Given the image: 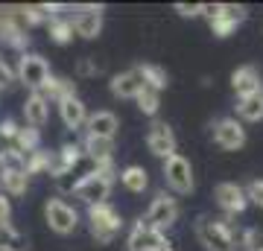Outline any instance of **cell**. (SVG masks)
<instances>
[{
  "label": "cell",
  "mask_w": 263,
  "mask_h": 251,
  "mask_svg": "<svg viewBox=\"0 0 263 251\" xmlns=\"http://www.w3.org/2000/svg\"><path fill=\"white\" fill-rule=\"evenodd\" d=\"M164 251H173V245H167V248H164Z\"/></svg>",
  "instance_id": "37"
},
{
  "label": "cell",
  "mask_w": 263,
  "mask_h": 251,
  "mask_svg": "<svg viewBox=\"0 0 263 251\" xmlns=\"http://www.w3.org/2000/svg\"><path fill=\"white\" fill-rule=\"evenodd\" d=\"M196 237L202 240V245L208 251H234L237 248V234L228 219L202 216L196 225Z\"/></svg>",
  "instance_id": "2"
},
{
  "label": "cell",
  "mask_w": 263,
  "mask_h": 251,
  "mask_svg": "<svg viewBox=\"0 0 263 251\" xmlns=\"http://www.w3.org/2000/svg\"><path fill=\"white\" fill-rule=\"evenodd\" d=\"M47 76H50V67L41 56H35V53H24V56H21L18 79L27 85L29 91H41V85L47 82Z\"/></svg>",
  "instance_id": "11"
},
{
  "label": "cell",
  "mask_w": 263,
  "mask_h": 251,
  "mask_svg": "<svg viewBox=\"0 0 263 251\" xmlns=\"http://www.w3.org/2000/svg\"><path fill=\"white\" fill-rule=\"evenodd\" d=\"M237 114H240V120H246V123H260L263 120V88L252 91L249 96H240Z\"/></svg>",
  "instance_id": "23"
},
{
  "label": "cell",
  "mask_w": 263,
  "mask_h": 251,
  "mask_svg": "<svg viewBox=\"0 0 263 251\" xmlns=\"http://www.w3.org/2000/svg\"><path fill=\"white\" fill-rule=\"evenodd\" d=\"M76 73L82 76V79H88V76H97V73H100V65H97L91 56H85V59H79V65H76Z\"/></svg>",
  "instance_id": "31"
},
{
  "label": "cell",
  "mask_w": 263,
  "mask_h": 251,
  "mask_svg": "<svg viewBox=\"0 0 263 251\" xmlns=\"http://www.w3.org/2000/svg\"><path fill=\"white\" fill-rule=\"evenodd\" d=\"M246 6H240V3H219L216 6V15L211 18V32H214L216 38H228L231 32L237 29V24H243L246 21Z\"/></svg>",
  "instance_id": "10"
},
{
  "label": "cell",
  "mask_w": 263,
  "mask_h": 251,
  "mask_svg": "<svg viewBox=\"0 0 263 251\" xmlns=\"http://www.w3.org/2000/svg\"><path fill=\"white\" fill-rule=\"evenodd\" d=\"M47 164H50V152L44 149H35L24 158V172L27 176H38V172H47Z\"/></svg>",
  "instance_id": "28"
},
{
  "label": "cell",
  "mask_w": 263,
  "mask_h": 251,
  "mask_svg": "<svg viewBox=\"0 0 263 251\" xmlns=\"http://www.w3.org/2000/svg\"><path fill=\"white\" fill-rule=\"evenodd\" d=\"M47 29H50V38L56 44H67L73 38V21L65 18V15H56V18L47 21Z\"/></svg>",
  "instance_id": "26"
},
{
  "label": "cell",
  "mask_w": 263,
  "mask_h": 251,
  "mask_svg": "<svg viewBox=\"0 0 263 251\" xmlns=\"http://www.w3.org/2000/svg\"><path fill=\"white\" fill-rule=\"evenodd\" d=\"M246 202L263 207V178H257V181H252V184L246 187Z\"/></svg>",
  "instance_id": "30"
},
{
  "label": "cell",
  "mask_w": 263,
  "mask_h": 251,
  "mask_svg": "<svg viewBox=\"0 0 263 251\" xmlns=\"http://www.w3.org/2000/svg\"><path fill=\"white\" fill-rule=\"evenodd\" d=\"M114 161H108V164H97V167H91V172L88 176H82L79 181H73V187H70V193L76 196V199H82L85 205H103L105 199H108V193H111L114 187Z\"/></svg>",
  "instance_id": "1"
},
{
  "label": "cell",
  "mask_w": 263,
  "mask_h": 251,
  "mask_svg": "<svg viewBox=\"0 0 263 251\" xmlns=\"http://www.w3.org/2000/svg\"><path fill=\"white\" fill-rule=\"evenodd\" d=\"M38 93H41L47 103H62V100H67V96H76V82L62 79V76H47V82L41 85Z\"/></svg>",
  "instance_id": "22"
},
{
  "label": "cell",
  "mask_w": 263,
  "mask_h": 251,
  "mask_svg": "<svg viewBox=\"0 0 263 251\" xmlns=\"http://www.w3.org/2000/svg\"><path fill=\"white\" fill-rule=\"evenodd\" d=\"M141 88H143V82H141V76H138L135 67H132V70H123V73H117V76H111V93L117 96V100H135Z\"/></svg>",
  "instance_id": "18"
},
{
  "label": "cell",
  "mask_w": 263,
  "mask_h": 251,
  "mask_svg": "<svg viewBox=\"0 0 263 251\" xmlns=\"http://www.w3.org/2000/svg\"><path fill=\"white\" fill-rule=\"evenodd\" d=\"M176 12L181 18H196L202 15V3H176Z\"/></svg>",
  "instance_id": "32"
},
{
  "label": "cell",
  "mask_w": 263,
  "mask_h": 251,
  "mask_svg": "<svg viewBox=\"0 0 263 251\" xmlns=\"http://www.w3.org/2000/svg\"><path fill=\"white\" fill-rule=\"evenodd\" d=\"M240 245H243L246 251H260L263 248V234L257 231V228H249V231L240 234Z\"/></svg>",
  "instance_id": "29"
},
{
  "label": "cell",
  "mask_w": 263,
  "mask_h": 251,
  "mask_svg": "<svg viewBox=\"0 0 263 251\" xmlns=\"http://www.w3.org/2000/svg\"><path fill=\"white\" fill-rule=\"evenodd\" d=\"M167 245H170L167 237L155 231V228H149V225H143L141 219L132 225L129 237H126V248L129 251H164Z\"/></svg>",
  "instance_id": "8"
},
{
  "label": "cell",
  "mask_w": 263,
  "mask_h": 251,
  "mask_svg": "<svg viewBox=\"0 0 263 251\" xmlns=\"http://www.w3.org/2000/svg\"><path fill=\"white\" fill-rule=\"evenodd\" d=\"M0 187L6 190L9 196H24L29 187V176L24 172V158L21 155H15V152H9L6 155V161L0 164Z\"/></svg>",
  "instance_id": "6"
},
{
  "label": "cell",
  "mask_w": 263,
  "mask_h": 251,
  "mask_svg": "<svg viewBox=\"0 0 263 251\" xmlns=\"http://www.w3.org/2000/svg\"><path fill=\"white\" fill-rule=\"evenodd\" d=\"M44 219H47L50 231L62 234V237L73 234L76 225H79V214L67 205L65 199H47V205H44Z\"/></svg>",
  "instance_id": "5"
},
{
  "label": "cell",
  "mask_w": 263,
  "mask_h": 251,
  "mask_svg": "<svg viewBox=\"0 0 263 251\" xmlns=\"http://www.w3.org/2000/svg\"><path fill=\"white\" fill-rule=\"evenodd\" d=\"M135 70H138V76H141V82L146 85V88H152V91L161 93L164 88H167V73H164L158 65H149V62H146V65H138Z\"/></svg>",
  "instance_id": "25"
},
{
  "label": "cell",
  "mask_w": 263,
  "mask_h": 251,
  "mask_svg": "<svg viewBox=\"0 0 263 251\" xmlns=\"http://www.w3.org/2000/svg\"><path fill=\"white\" fill-rule=\"evenodd\" d=\"M120 176V184L126 187V190H132V193H143L146 187H149V176H146V169L143 167H126L123 172H117Z\"/></svg>",
  "instance_id": "24"
},
{
  "label": "cell",
  "mask_w": 263,
  "mask_h": 251,
  "mask_svg": "<svg viewBox=\"0 0 263 251\" xmlns=\"http://www.w3.org/2000/svg\"><path fill=\"white\" fill-rule=\"evenodd\" d=\"M260 251H263V248H260Z\"/></svg>",
  "instance_id": "38"
},
{
  "label": "cell",
  "mask_w": 263,
  "mask_h": 251,
  "mask_svg": "<svg viewBox=\"0 0 263 251\" xmlns=\"http://www.w3.org/2000/svg\"><path fill=\"white\" fill-rule=\"evenodd\" d=\"M73 21V32L79 38H97L100 32H103V6H85Z\"/></svg>",
  "instance_id": "14"
},
{
  "label": "cell",
  "mask_w": 263,
  "mask_h": 251,
  "mask_svg": "<svg viewBox=\"0 0 263 251\" xmlns=\"http://www.w3.org/2000/svg\"><path fill=\"white\" fill-rule=\"evenodd\" d=\"M164 178H167L170 190H176V193H193V167L179 152L164 161Z\"/></svg>",
  "instance_id": "7"
},
{
  "label": "cell",
  "mask_w": 263,
  "mask_h": 251,
  "mask_svg": "<svg viewBox=\"0 0 263 251\" xmlns=\"http://www.w3.org/2000/svg\"><path fill=\"white\" fill-rule=\"evenodd\" d=\"M146 146H149L152 155L167 161L170 155H176V134H173V129H170L167 123L155 120L149 126V134H146Z\"/></svg>",
  "instance_id": "13"
},
{
  "label": "cell",
  "mask_w": 263,
  "mask_h": 251,
  "mask_svg": "<svg viewBox=\"0 0 263 251\" xmlns=\"http://www.w3.org/2000/svg\"><path fill=\"white\" fill-rule=\"evenodd\" d=\"M211 129H214V143L219 149L237 152V149L246 146V129L237 117H222V120H216Z\"/></svg>",
  "instance_id": "9"
},
{
  "label": "cell",
  "mask_w": 263,
  "mask_h": 251,
  "mask_svg": "<svg viewBox=\"0 0 263 251\" xmlns=\"http://www.w3.org/2000/svg\"><path fill=\"white\" fill-rule=\"evenodd\" d=\"M135 100H138V108H141L146 117H155V114H158V108H161V93L158 91H152V88L143 85Z\"/></svg>",
  "instance_id": "27"
},
{
  "label": "cell",
  "mask_w": 263,
  "mask_h": 251,
  "mask_svg": "<svg viewBox=\"0 0 263 251\" xmlns=\"http://www.w3.org/2000/svg\"><path fill=\"white\" fill-rule=\"evenodd\" d=\"M59 114H62V123H65L67 129H85V123H88V108L79 96H67L59 103Z\"/></svg>",
  "instance_id": "15"
},
{
  "label": "cell",
  "mask_w": 263,
  "mask_h": 251,
  "mask_svg": "<svg viewBox=\"0 0 263 251\" xmlns=\"http://www.w3.org/2000/svg\"><path fill=\"white\" fill-rule=\"evenodd\" d=\"M141 222L164 234L170 225L179 222V202H176V199H173L170 193H158L155 199H152L149 210H146V216H143Z\"/></svg>",
  "instance_id": "4"
},
{
  "label": "cell",
  "mask_w": 263,
  "mask_h": 251,
  "mask_svg": "<svg viewBox=\"0 0 263 251\" xmlns=\"http://www.w3.org/2000/svg\"><path fill=\"white\" fill-rule=\"evenodd\" d=\"M214 199H216V205L222 207L228 216L243 214L246 207H249V202H246V190L240 184H234V181H222V184H216Z\"/></svg>",
  "instance_id": "12"
},
{
  "label": "cell",
  "mask_w": 263,
  "mask_h": 251,
  "mask_svg": "<svg viewBox=\"0 0 263 251\" xmlns=\"http://www.w3.org/2000/svg\"><path fill=\"white\" fill-rule=\"evenodd\" d=\"M24 117H27V126L41 129V126L50 120V103L38 91H32L27 96V103H24Z\"/></svg>",
  "instance_id": "21"
},
{
  "label": "cell",
  "mask_w": 263,
  "mask_h": 251,
  "mask_svg": "<svg viewBox=\"0 0 263 251\" xmlns=\"http://www.w3.org/2000/svg\"><path fill=\"white\" fill-rule=\"evenodd\" d=\"M111 152H114V140L91 138V134H85V140H82V155L91 161V167H97V164H108V161H111Z\"/></svg>",
  "instance_id": "19"
},
{
  "label": "cell",
  "mask_w": 263,
  "mask_h": 251,
  "mask_svg": "<svg viewBox=\"0 0 263 251\" xmlns=\"http://www.w3.org/2000/svg\"><path fill=\"white\" fill-rule=\"evenodd\" d=\"M88 228H91V237H94L97 242L108 245V242L120 234L123 219L108 202H103V205H91L88 207Z\"/></svg>",
  "instance_id": "3"
},
{
  "label": "cell",
  "mask_w": 263,
  "mask_h": 251,
  "mask_svg": "<svg viewBox=\"0 0 263 251\" xmlns=\"http://www.w3.org/2000/svg\"><path fill=\"white\" fill-rule=\"evenodd\" d=\"M85 129L91 138H105V140H114L117 129H120V123L114 117L111 111H97V114H88V123H85Z\"/></svg>",
  "instance_id": "16"
},
{
  "label": "cell",
  "mask_w": 263,
  "mask_h": 251,
  "mask_svg": "<svg viewBox=\"0 0 263 251\" xmlns=\"http://www.w3.org/2000/svg\"><path fill=\"white\" fill-rule=\"evenodd\" d=\"M15 131H18V123H15V120H3V123H0V138L6 140V143L15 138Z\"/></svg>",
  "instance_id": "34"
},
{
  "label": "cell",
  "mask_w": 263,
  "mask_h": 251,
  "mask_svg": "<svg viewBox=\"0 0 263 251\" xmlns=\"http://www.w3.org/2000/svg\"><path fill=\"white\" fill-rule=\"evenodd\" d=\"M12 82H15V70L6 65V59L0 56V88H9Z\"/></svg>",
  "instance_id": "33"
},
{
  "label": "cell",
  "mask_w": 263,
  "mask_h": 251,
  "mask_svg": "<svg viewBox=\"0 0 263 251\" xmlns=\"http://www.w3.org/2000/svg\"><path fill=\"white\" fill-rule=\"evenodd\" d=\"M9 219H12V205H9V199L0 193V225L9 222Z\"/></svg>",
  "instance_id": "35"
},
{
  "label": "cell",
  "mask_w": 263,
  "mask_h": 251,
  "mask_svg": "<svg viewBox=\"0 0 263 251\" xmlns=\"http://www.w3.org/2000/svg\"><path fill=\"white\" fill-rule=\"evenodd\" d=\"M35 149H41V131L32 129V126H18L15 138L9 140V152L27 158L29 152H35Z\"/></svg>",
  "instance_id": "17"
},
{
  "label": "cell",
  "mask_w": 263,
  "mask_h": 251,
  "mask_svg": "<svg viewBox=\"0 0 263 251\" xmlns=\"http://www.w3.org/2000/svg\"><path fill=\"white\" fill-rule=\"evenodd\" d=\"M6 155H9V143H6V140L0 138V164L6 161Z\"/></svg>",
  "instance_id": "36"
},
{
  "label": "cell",
  "mask_w": 263,
  "mask_h": 251,
  "mask_svg": "<svg viewBox=\"0 0 263 251\" xmlns=\"http://www.w3.org/2000/svg\"><path fill=\"white\" fill-rule=\"evenodd\" d=\"M231 88H234L237 96H249L252 91L263 88L260 73H257V67H254V65H243V67H237L234 73H231Z\"/></svg>",
  "instance_id": "20"
}]
</instances>
